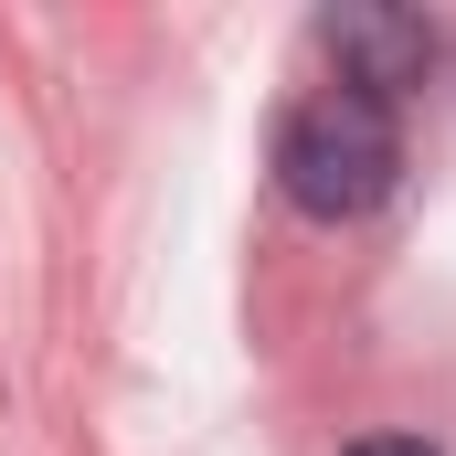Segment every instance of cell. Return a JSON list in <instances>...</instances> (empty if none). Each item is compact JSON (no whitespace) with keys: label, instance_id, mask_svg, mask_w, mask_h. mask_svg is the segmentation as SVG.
I'll use <instances>...</instances> for the list:
<instances>
[{"label":"cell","instance_id":"2","mask_svg":"<svg viewBox=\"0 0 456 456\" xmlns=\"http://www.w3.org/2000/svg\"><path fill=\"white\" fill-rule=\"evenodd\" d=\"M319 43L340 53V86L382 96V107H393V86H425V64H436V32L414 11H393V0H340L319 21Z\"/></svg>","mask_w":456,"mask_h":456},{"label":"cell","instance_id":"1","mask_svg":"<svg viewBox=\"0 0 456 456\" xmlns=\"http://www.w3.org/2000/svg\"><path fill=\"white\" fill-rule=\"evenodd\" d=\"M276 181H287V202L308 224H361L403 181V127H393V107L361 96V86L308 96V107L276 127Z\"/></svg>","mask_w":456,"mask_h":456},{"label":"cell","instance_id":"3","mask_svg":"<svg viewBox=\"0 0 456 456\" xmlns=\"http://www.w3.org/2000/svg\"><path fill=\"white\" fill-rule=\"evenodd\" d=\"M340 456H436L425 436H361V446H340Z\"/></svg>","mask_w":456,"mask_h":456}]
</instances>
